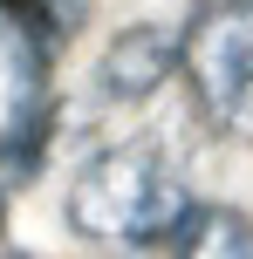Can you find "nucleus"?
<instances>
[{
    "instance_id": "obj_1",
    "label": "nucleus",
    "mask_w": 253,
    "mask_h": 259,
    "mask_svg": "<svg viewBox=\"0 0 253 259\" xmlns=\"http://www.w3.org/2000/svg\"><path fill=\"white\" fill-rule=\"evenodd\" d=\"M185 205H192V184L137 143L96 150L68 184V225L96 246H164Z\"/></svg>"
},
{
    "instance_id": "obj_2",
    "label": "nucleus",
    "mask_w": 253,
    "mask_h": 259,
    "mask_svg": "<svg viewBox=\"0 0 253 259\" xmlns=\"http://www.w3.org/2000/svg\"><path fill=\"white\" fill-rule=\"evenodd\" d=\"M178 75L212 130L253 143V0H205L178 41Z\"/></svg>"
},
{
    "instance_id": "obj_3",
    "label": "nucleus",
    "mask_w": 253,
    "mask_h": 259,
    "mask_svg": "<svg viewBox=\"0 0 253 259\" xmlns=\"http://www.w3.org/2000/svg\"><path fill=\"white\" fill-rule=\"evenodd\" d=\"M48 41L0 21V62H7V116H0V170L14 184L41 178L55 143V89H48Z\"/></svg>"
},
{
    "instance_id": "obj_4",
    "label": "nucleus",
    "mask_w": 253,
    "mask_h": 259,
    "mask_svg": "<svg viewBox=\"0 0 253 259\" xmlns=\"http://www.w3.org/2000/svg\"><path fill=\"white\" fill-rule=\"evenodd\" d=\"M171 75H178V41L164 34V27H151V21L110 34L103 62H96V89H103V103H123V109H130V103H151Z\"/></svg>"
},
{
    "instance_id": "obj_5",
    "label": "nucleus",
    "mask_w": 253,
    "mask_h": 259,
    "mask_svg": "<svg viewBox=\"0 0 253 259\" xmlns=\"http://www.w3.org/2000/svg\"><path fill=\"white\" fill-rule=\"evenodd\" d=\"M164 252H205V259L253 252V219L233 211V205H212V198H192L178 211V225L164 232Z\"/></svg>"
},
{
    "instance_id": "obj_6",
    "label": "nucleus",
    "mask_w": 253,
    "mask_h": 259,
    "mask_svg": "<svg viewBox=\"0 0 253 259\" xmlns=\"http://www.w3.org/2000/svg\"><path fill=\"white\" fill-rule=\"evenodd\" d=\"M82 14H89V0H0V21H7V27H27V34H41L48 48H62V41L76 34Z\"/></svg>"
},
{
    "instance_id": "obj_7",
    "label": "nucleus",
    "mask_w": 253,
    "mask_h": 259,
    "mask_svg": "<svg viewBox=\"0 0 253 259\" xmlns=\"http://www.w3.org/2000/svg\"><path fill=\"white\" fill-rule=\"evenodd\" d=\"M0 225H7V205H0Z\"/></svg>"
}]
</instances>
